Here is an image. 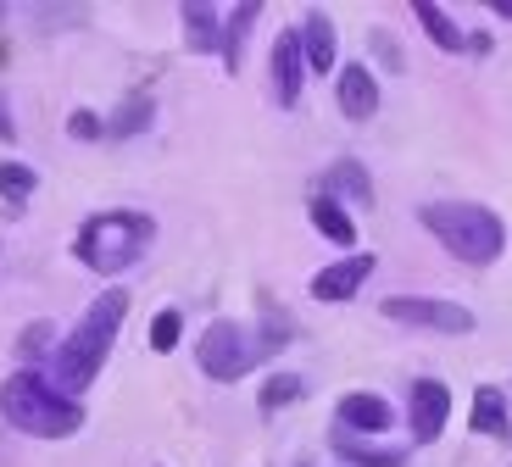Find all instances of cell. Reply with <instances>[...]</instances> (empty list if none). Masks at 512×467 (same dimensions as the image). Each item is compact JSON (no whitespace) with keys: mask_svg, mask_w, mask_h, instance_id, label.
<instances>
[{"mask_svg":"<svg viewBox=\"0 0 512 467\" xmlns=\"http://www.w3.org/2000/svg\"><path fill=\"white\" fill-rule=\"evenodd\" d=\"M151 123H156V101L151 95H128V101H117V112L106 117V139H140Z\"/></svg>","mask_w":512,"mask_h":467,"instance_id":"ac0fdd59","label":"cell"},{"mask_svg":"<svg viewBox=\"0 0 512 467\" xmlns=\"http://www.w3.org/2000/svg\"><path fill=\"white\" fill-rule=\"evenodd\" d=\"M273 106L290 112L301 101V89H307V56H301V28H279L273 39Z\"/></svg>","mask_w":512,"mask_h":467,"instance_id":"52a82bcc","label":"cell"},{"mask_svg":"<svg viewBox=\"0 0 512 467\" xmlns=\"http://www.w3.org/2000/svg\"><path fill=\"white\" fill-rule=\"evenodd\" d=\"M67 134H73V139H106V123L95 112H84V106H78V112L67 117Z\"/></svg>","mask_w":512,"mask_h":467,"instance_id":"d4e9b609","label":"cell"},{"mask_svg":"<svg viewBox=\"0 0 512 467\" xmlns=\"http://www.w3.org/2000/svg\"><path fill=\"white\" fill-rule=\"evenodd\" d=\"M301 56H307V73H334V62H340L334 23L323 12H307V23H301Z\"/></svg>","mask_w":512,"mask_h":467,"instance_id":"4fadbf2b","label":"cell"},{"mask_svg":"<svg viewBox=\"0 0 512 467\" xmlns=\"http://www.w3.org/2000/svg\"><path fill=\"white\" fill-rule=\"evenodd\" d=\"M17 139V117H12V101L0 95V145H12Z\"/></svg>","mask_w":512,"mask_h":467,"instance_id":"484cf974","label":"cell"},{"mask_svg":"<svg viewBox=\"0 0 512 467\" xmlns=\"http://www.w3.org/2000/svg\"><path fill=\"white\" fill-rule=\"evenodd\" d=\"M307 212H312V228H318L329 245H340V251H351V245H357V223H351V212L334 201V195H312Z\"/></svg>","mask_w":512,"mask_h":467,"instance_id":"9a60e30c","label":"cell"},{"mask_svg":"<svg viewBox=\"0 0 512 467\" xmlns=\"http://www.w3.org/2000/svg\"><path fill=\"white\" fill-rule=\"evenodd\" d=\"M373 267H379V262H373L368 251H351V256H340V262H329L318 278H312V301H323V306L351 301V295L373 278Z\"/></svg>","mask_w":512,"mask_h":467,"instance_id":"ba28073f","label":"cell"},{"mask_svg":"<svg viewBox=\"0 0 512 467\" xmlns=\"http://www.w3.org/2000/svg\"><path fill=\"white\" fill-rule=\"evenodd\" d=\"M412 12H418V28H423L429 39H435V45H440L446 56H462V51H468V34H462V28L451 23L446 6H435V0H412Z\"/></svg>","mask_w":512,"mask_h":467,"instance_id":"e0dca14e","label":"cell"},{"mask_svg":"<svg viewBox=\"0 0 512 467\" xmlns=\"http://www.w3.org/2000/svg\"><path fill=\"white\" fill-rule=\"evenodd\" d=\"M0 417L28 440H73L84 429V406L56 390L39 367H17L12 379L0 384Z\"/></svg>","mask_w":512,"mask_h":467,"instance_id":"7a4b0ae2","label":"cell"},{"mask_svg":"<svg viewBox=\"0 0 512 467\" xmlns=\"http://www.w3.org/2000/svg\"><path fill=\"white\" fill-rule=\"evenodd\" d=\"M179 334H184V317L173 312V306L151 317V351H162V356H167L173 345H179Z\"/></svg>","mask_w":512,"mask_h":467,"instance_id":"cb8c5ba5","label":"cell"},{"mask_svg":"<svg viewBox=\"0 0 512 467\" xmlns=\"http://www.w3.org/2000/svg\"><path fill=\"white\" fill-rule=\"evenodd\" d=\"M468 423H474V434H485V440H512L507 395H501L496 384H485V390H474V412H468Z\"/></svg>","mask_w":512,"mask_h":467,"instance_id":"2e32d148","label":"cell"},{"mask_svg":"<svg viewBox=\"0 0 512 467\" xmlns=\"http://www.w3.org/2000/svg\"><path fill=\"white\" fill-rule=\"evenodd\" d=\"M446 417H451V390L440 379H418L412 384V440L418 445H435L446 434Z\"/></svg>","mask_w":512,"mask_h":467,"instance_id":"30bf717a","label":"cell"},{"mask_svg":"<svg viewBox=\"0 0 512 467\" xmlns=\"http://www.w3.org/2000/svg\"><path fill=\"white\" fill-rule=\"evenodd\" d=\"M323 190L340 206H373V173L357 156H340V162H329V173H323Z\"/></svg>","mask_w":512,"mask_h":467,"instance_id":"7c38bea8","label":"cell"},{"mask_svg":"<svg viewBox=\"0 0 512 467\" xmlns=\"http://www.w3.org/2000/svg\"><path fill=\"white\" fill-rule=\"evenodd\" d=\"M195 362H201L206 379L218 384H234L245 379V367H251V340L234 317H218V323H206V334L195 340Z\"/></svg>","mask_w":512,"mask_h":467,"instance_id":"5b68a950","label":"cell"},{"mask_svg":"<svg viewBox=\"0 0 512 467\" xmlns=\"http://www.w3.org/2000/svg\"><path fill=\"white\" fill-rule=\"evenodd\" d=\"M56 351V323H28L23 340H17V356H23V367H45Z\"/></svg>","mask_w":512,"mask_h":467,"instance_id":"603a6c76","label":"cell"},{"mask_svg":"<svg viewBox=\"0 0 512 467\" xmlns=\"http://www.w3.org/2000/svg\"><path fill=\"white\" fill-rule=\"evenodd\" d=\"M334 101H340V117L368 123V117L379 112V78H373L362 62H346L340 73H334Z\"/></svg>","mask_w":512,"mask_h":467,"instance_id":"8fae6325","label":"cell"},{"mask_svg":"<svg viewBox=\"0 0 512 467\" xmlns=\"http://www.w3.org/2000/svg\"><path fill=\"white\" fill-rule=\"evenodd\" d=\"M34 190H39V173H34V167L17 162V156H0V201H6V206H23Z\"/></svg>","mask_w":512,"mask_h":467,"instance_id":"44dd1931","label":"cell"},{"mask_svg":"<svg viewBox=\"0 0 512 467\" xmlns=\"http://www.w3.org/2000/svg\"><path fill=\"white\" fill-rule=\"evenodd\" d=\"M184 17V39H190L195 56H212L223 51V28H218V6H201V0H184L179 6Z\"/></svg>","mask_w":512,"mask_h":467,"instance_id":"5bb4252c","label":"cell"},{"mask_svg":"<svg viewBox=\"0 0 512 467\" xmlns=\"http://www.w3.org/2000/svg\"><path fill=\"white\" fill-rule=\"evenodd\" d=\"M334 451L346 456L351 467H407L401 451H373V445H357L351 434H340V429H334Z\"/></svg>","mask_w":512,"mask_h":467,"instance_id":"7402d4cb","label":"cell"},{"mask_svg":"<svg viewBox=\"0 0 512 467\" xmlns=\"http://www.w3.org/2000/svg\"><path fill=\"white\" fill-rule=\"evenodd\" d=\"M390 323H407V329H429V334H474L479 317L457 301H429V295H390L384 301Z\"/></svg>","mask_w":512,"mask_h":467,"instance_id":"8992f818","label":"cell"},{"mask_svg":"<svg viewBox=\"0 0 512 467\" xmlns=\"http://www.w3.org/2000/svg\"><path fill=\"white\" fill-rule=\"evenodd\" d=\"M307 395V379L301 373H273V379H262V390H256V412H284V406H295Z\"/></svg>","mask_w":512,"mask_h":467,"instance_id":"ffe728a7","label":"cell"},{"mask_svg":"<svg viewBox=\"0 0 512 467\" xmlns=\"http://www.w3.org/2000/svg\"><path fill=\"white\" fill-rule=\"evenodd\" d=\"M256 17H262V6H256V0H240V6H229V23H223V62H229V73L240 67L245 39H251Z\"/></svg>","mask_w":512,"mask_h":467,"instance_id":"d6986e66","label":"cell"},{"mask_svg":"<svg viewBox=\"0 0 512 467\" xmlns=\"http://www.w3.org/2000/svg\"><path fill=\"white\" fill-rule=\"evenodd\" d=\"M151 240H156V217L123 212V206H117V212H95V217H84V223H78L73 256L90 267V273L117 278V273H128V267L151 251Z\"/></svg>","mask_w":512,"mask_h":467,"instance_id":"277c9868","label":"cell"},{"mask_svg":"<svg viewBox=\"0 0 512 467\" xmlns=\"http://www.w3.org/2000/svg\"><path fill=\"white\" fill-rule=\"evenodd\" d=\"M490 12H496V17H507V23H512V0H490Z\"/></svg>","mask_w":512,"mask_h":467,"instance_id":"4316f807","label":"cell"},{"mask_svg":"<svg viewBox=\"0 0 512 467\" xmlns=\"http://www.w3.org/2000/svg\"><path fill=\"white\" fill-rule=\"evenodd\" d=\"M334 429L340 434H390V423H396V406L384 401V395H368V390H351L340 395V406H334Z\"/></svg>","mask_w":512,"mask_h":467,"instance_id":"9c48e42d","label":"cell"},{"mask_svg":"<svg viewBox=\"0 0 512 467\" xmlns=\"http://www.w3.org/2000/svg\"><path fill=\"white\" fill-rule=\"evenodd\" d=\"M418 223L429 228L440 251L457 256L462 267H490L507 251V223L479 201H423Z\"/></svg>","mask_w":512,"mask_h":467,"instance_id":"3957f363","label":"cell"},{"mask_svg":"<svg viewBox=\"0 0 512 467\" xmlns=\"http://www.w3.org/2000/svg\"><path fill=\"white\" fill-rule=\"evenodd\" d=\"M123 317H128V290H123V284H112V290H101L90 306H84V317L73 323V334L56 340L51 362L39 367V373H45L62 395H73V401H78V395L101 379L106 356H112L117 334H123Z\"/></svg>","mask_w":512,"mask_h":467,"instance_id":"6da1fadb","label":"cell"}]
</instances>
